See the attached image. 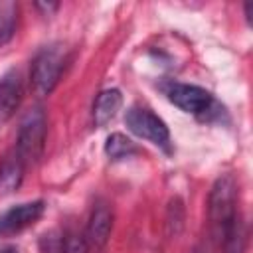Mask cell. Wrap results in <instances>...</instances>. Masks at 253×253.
Here are the masks:
<instances>
[{
    "label": "cell",
    "instance_id": "obj_12",
    "mask_svg": "<svg viewBox=\"0 0 253 253\" xmlns=\"http://www.w3.org/2000/svg\"><path fill=\"white\" fill-rule=\"evenodd\" d=\"M105 154H107L111 160H123V158H128V156L136 154V144H134L130 138H126L125 134L113 132V134L107 136Z\"/></svg>",
    "mask_w": 253,
    "mask_h": 253
},
{
    "label": "cell",
    "instance_id": "obj_5",
    "mask_svg": "<svg viewBox=\"0 0 253 253\" xmlns=\"http://www.w3.org/2000/svg\"><path fill=\"white\" fill-rule=\"evenodd\" d=\"M164 93L172 105L182 109L184 113L192 115H208L213 107V97L210 91H206L200 85H190V83H168L164 87Z\"/></svg>",
    "mask_w": 253,
    "mask_h": 253
},
{
    "label": "cell",
    "instance_id": "obj_11",
    "mask_svg": "<svg viewBox=\"0 0 253 253\" xmlns=\"http://www.w3.org/2000/svg\"><path fill=\"white\" fill-rule=\"evenodd\" d=\"M221 243L223 253H245L247 247V229L245 223L241 219V215H237L221 233V237L217 239Z\"/></svg>",
    "mask_w": 253,
    "mask_h": 253
},
{
    "label": "cell",
    "instance_id": "obj_2",
    "mask_svg": "<svg viewBox=\"0 0 253 253\" xmlns=\"http://www.w3.org/2000/svg\"><path fill=\"white\" fill-rule=\"evenodd\" d=\"M45 130H47V123L43 109L34 107L26 111V115L20 121L18 140H16V152L26 164L36 162L42 156L45 144Z\"/></svg>",
    "mask_w": 253,
    "mask_h": 253
},
{
    "label": "cell",
    "instance_id": "obj_18",
    "mask_svg": "<svg viewBox=\"0 0 253 253\" xmlns=\"http://www.w3.org/2000/svg\"><path fill=\"white\" fill-rule=\"evenodd\" d=\"M0 253H18V251L12 249V247H6V249H0Z\"/></svg>",
    "mask_w": 253,
    "mask_h": 253
},
{
    "label": "cell",
    "instance_id": "obj_3",
    "mask_svg": "<svg viewBox=\"0 0 253 253\" xmlns=\"http://www.w3.org/2000/svg\"><path fill=\"white\" fill-rule=\"evenodd\" d=\"M65 65V55L59 45H49L43 47L32 61V83L40 95H49L53 87L57 85L61 71Z\"/></svg>",
    "mask_w": 253,
    "mask_h": 253
},
{
    "label": "cell",
    "instance_id": "obj_9",
    "mask_svg": "<svg viewBox=\"0 0 253 253\" xmlns=\"http://www.w3.org/2000/svg\"><path fill=\"white\" fill-rule=\"evenodd\" d=\"M26 162L20 158V154L14 150L6 154V158L0 162V194H10L20 188L24 180Z\"/></svg>",
    "mask_w": 253,
    "mask_h": 253
},
{
    "label": "cell",
    "instance_id": "obj_15",
    "mask_svg": "<svg viewBox=\"0 0 253 253\" xmlns=\"http://www.w3.org/2000/svg\"><path fill=\"white\" fill-rule=\"evenodd\" d=\"M166 225H168V233L170 235H178L180 229H182V223H184V206L178 198H174L170 202V208H168V217H166Z\"/></svg>",
    "mask_w": 253,
    "mask_h": 253
},
{
    "label": "cell",
    "instance_id": "obj_7",
    "mask_svg": "<svg viewBox=\"0 0 253 253\" xmlns=\"http://www.w3.org/2000/svg\"><path fill=\"white\" fill-rule=\"evenodd\" d=\"M113 229V211L107 204H97L89 215L87 229H85V243L89 251H101L111 235Z\"/></svg>",
    "mask_w": 253,
    "mask_h": 253
},
{
    "label": "cell",
    "instance_id": "obj_17",
    "mask_svg": "<svg viewBox=\"0 0 253 253\" xmlns=\"http://www.w3.org/2000/svg\"><path fill=\"white\" fill-rule=\"evenodd\" d=\"M38 8H43L45 12H51V10H57V4H38Z\"/></svg>",
    "mask_w": 253,
    "mask_h": 253
},
{
    "label": "cell",
    "instance_id": "obj_6",
    "mask_svg": "<svg viewBox=\"0 0 253 253\" xmlns=\"http://www.w3.org/2000/svg\"><path fill=\"white\" fill-rule=\"evenodd\" d=\"M45 204L42 200L18 204L0 213V235H14L24 231L26 227L34 225L43 215Z\"/></svg>",
    "mask_w": 253,
    "mask_h": 253
},
{
    "label": "cell",
    "instance_id": "obj_1",
    "mask_svg": "<svg viewBox=\"0 0 253 253\" xmlns=\"http://www.w3.org/2000/svg\"><path fill=\"white\" fill-rule=\"evenodd\" d=\"M208 213L210 225L215 239L221 237L223 229L239 215L237 211V184L231 174H221L210 192L208 200Z\"/></svg>",
    "mask_w": 253,
    "mask_h": 253
},
{
    "label": "cell",
    "instance_id": "obj_4",
    "mask_svg": "<svg viewBox=\"0 0 253 253\" xmlns=\"http://www.w3.org/2000/svg\"><path fill=\"white\" fill-rule=\"evenodd\" d=\"M125 123L128 126V130L132 134H136L138 138H146L156 146L168 148L170 142V130L166 126V123L154 115L150 109L146 107H130L125 115Z\"/></svg>",
    "mask_w": 253,
    "mask_h": 253
},
{
    "label": "cell",
    "instance_id": "obj_16",
    "mask_svg": "<svg viewBox=\"0 0 253 253\" xmlns=\"http://www.w3.org/2000/svg\"><path fill=\"white\" fill-rule=\"evenodd\" d=\"M65 253H89L85 239L81 235H75V233L67 235L65 237Z\"/></svg>",
    "mask_w": 253,
    "mask_h": 253
},
{
    "label": "cell",
    "instance_id": "obj_13",
    "mask_svg": "<svg viewBox=\"0 0 253 253\" xmlns=\"http://www.w3.org/2000/svg\"><path fill=\"white\" fill-rule=\"evenodd\" d=\"M16 20H18V6L10 0L0 2V45H6L14 32H16Z\"/></svg>",
    "mask_w": 253,
    "mask_h": 253
},
{
    "label": "cell",
    "instance_id": "obj_19",
    "mask_svg": "<svg viewBox=\"0 0 253 253\" xmlns=\"http://www.w3.org/2000/svg\"><path fill=\"white\" fill-rule=\"evenodd\" d=\"M194 253H206V251H202V249H194Z\"/></svg>",
    "mask_w": 253,
    "mask_h": 253
},
{
    "label": "cell",
    "instance_id": "obj_10",
    "mask_svg": "<svg viewBox=\"0 0 253 253\" xmlns=\"http://www.w3.org/2000/svg\"><path fill=\"white\" fill-rule=\"evenodd\" d=\"M123 105V95L119 89H105L97 95L93 105V121L97 126H105L111 119H115L117 111Z\"/></svg>",
    "mask_w": 253,
    "mask_h": 253
},
{
    "label": "cell",
    "instance_id": "obj_8",
    "mask_svg": "<svg viewBox=\"0 0 253 253\" xmlns=\"http://www.w3.org/2000/svg\"><path fill=\"white\" fill-rule=\"evenodd\" d=\"M22 101V79L16 69H10L0 79V128L12 119Z\"/></svg>",
    "mask_w": 253,
    "mask_h": 253
},
{
    "label": "cell",
    "instance_id": "obj_14",
    "mask_svg": "<svg viewBox=\"0 0 253 253\" xmlns=\"http://www.w3.org/2000/svg\"><path fill=\"white\" fill-rule=\"evenodd\" d=\"M40 253H65V235L59 229H49L40 237Z\"/></svg>",
    "mask_w": 253,
    "mask_h": 253
}]
</instances>
